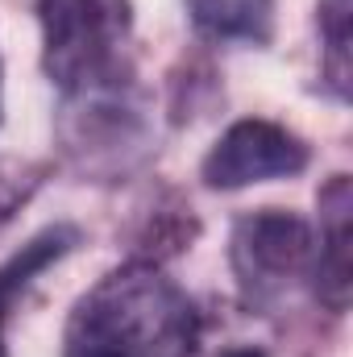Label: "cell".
<instances>
[{"instance_id":"obj_2","label":"cell","mask_w":353,"mask_h":357,"mask_svg":"<svg viewBox=\"0 0 353 357\" xmlns=\"http://www.w3.org/2000/svg\"><path fill=\"white\" fill-rule=\"evenodd\" d=\"M59 142L67 162L88 178L112 183L137 171L154 150V121L133 71L112 84L71 91L59 116Z\"/></svg>"},{"instance_id":"obj_3","label":"cell","mask_w":353,"mask_h":357,"mask_svg":"<svg viewBox=\"0 0 353 357\" xmlns=\"http://www.w3.org/2000/svg\"><path fill=\"white\" fill-rule=\"evenodd\" d=\"M38 21H42V67L63 88V96L129 75L125 59L133 33L129 0H38Z\"/></svg>"},{"instance_id":"obj_11","label":"cell","mask_w":353,"mask_h":357,"mask_svg":"<svg viewBox=\"0 0 353 357\" xmlns=\"http://www.w3.org/2000/svg\"><path fill=\"white\" fill-rule=\"evenodd\" d=\"M220 357H266L262 349H250V345H241V349H225Z\"/></svg>"},{"instance_id":"obj_6","label":"cell","mask_w":353,"mask_h":357,"mask_svg":"<svg viewBox=\"0 0 353 357\" xmlns=\"http://www.w3.org/2000/svg\"><path fill=\"white\" fill-rule=\"evenodd\" d=\"M320 258H316V295L329 312L350 307V208L353 187L350 175H333L320 187Z\"/></svg>"},{"instance_id":"obj_9","label":"cell","mask_w":353,"mask_h":357,"mask_svg":"<svg viewBox=\"0 0 353 357\" xmlns=\"http://www.w3.org/2000/svg\"><path fill=\"white\" fill-rule=\"evenodd\" d=\"M350 8L353 0H320V42H324V79L337 100H350Z\"/></svg>"},{"instance_id":"obj_12","label":"cell","mask_w":353,"mask_h":357,"mask_svg":"<svg viewBox=\"0 0 353 357\" xmlns=\"http://www.w3.org/2000/svg\"><path fill=\"white\" fill-rule=\"evenodd\" d=\"M0 357H8V354H4V341H0Z\"/></svg>"},{"instance_id":"obj_5","label":"cell","mask_w":353,"mask_h":357,"mask_svg":"<svg viewBox=\"0 0 353 357\" xmlns=\"http://www.w3.org/2000/svg\"><path fill=\"white\" fill-rule=\"evenodd\" d=\"M308 167V146L274 125V121H237L229 133H220V142L208 150L200 175L216 191H237L250 183H266V178H287L299 175Z\"/></svg>"},{"instance_id":"obj_4","label":"cell","mask_w":353,"mask_h":357,"mask_svg":"<svg viewBox=\"0 0 353 357\" xmlns=\"http://www.w3.org/2000/svg\"><path fill=\"white\" fill-rule=\"evenodd\" d=\"M312 254H316L312 229L295 212L258 208V212H246L233 225L229 258H233L241 299L250 307H270L303 270L312 266Z\"/></svg>"},{"instance_id":"obj_7","label":"cell","mask_w":353,"mask_h":357,"mask_svg":"<svg viewBox=\"0 0 353 357\" xmlns=\"http://www.w3.org/2000/svg\"><path fill=\"white\" fill-rule=\"evenodd\" d=\"M191 25L216 42L266 46L274 33V0H187Z\"/></svg>"},{"instance_id":"obj_10","label":"cell","mask_w":353,"mask_h":357,"mask_svg":"<svg viewBox=\"0 0 353 357\" xmlns=\"http://www.w3.org/2000/svg\"><path fill=\"white\" fill-rule=\"evenodd\" d=\"M42 178H46V167L38 162H0V229L29 204Z\"/></svg>"},{"instance_id":"obj_1","label":"cell","mask_w":353,"mask_h":357,"mask_svg":"<svg viewBox=\"0 0 353 357\" xmlns=\"http://www.w3.org/2000/svg\"><path fill=\"white\" fill-rule=\"evenodd\" d=\"M200 307L154 262H129L75 303L63 357H195Z\"/></svg>"},{"instance_id":"obj_8","label":"cell","mask_w":353,"mask_h":357,"mask_svg":"<svg viewBox=\"0 0 353 357\" xmlns=\"http://www.w3.org/2000/svg\"><path fill=\"white\" fill-rule=\"evenodd\" d=\"M75 245H80V229H75V225H50V229H42L33 241H25V245L0 266V320L13 312L17 295H21L42 270L54 266L59 258H67Z\"/></svg>"}]
</instances>
